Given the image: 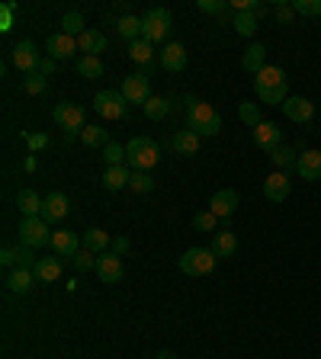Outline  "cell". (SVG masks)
I'll return each instance as SVG.
<instances>
[{"label": "cell", "instance_id": "6da1fadb", "mask_svg": "<svg viewBox=\"0 0 321 359\" xmlns=\"http://www.w3.org/2000/svg\"><path fill=\"white\" fill-rule=\"evenodd\" d=\"M254 90H257L260 103H267V106H283L286 99H289V80H286L283 68H264L257 77H254Z\"/></svg>", "mask_w": 321, "mask_h": 359}, {"label": "cell", "instance_id": "7a4b0ae2", "mask_svg": "<svg viewBox=\"0 0 321 359\" xmlns=\"http://www.w3.org/2000/svg\"><path fill=\"white\" fill-rule=\"evenodd\" d=\"M186 129L196 132L199 138H212L222 132V115L215 113V106L203 103V99H190V109H186Z\"/></svg>", "mask_w": 321, "mask_h": 359}, {"label": "cell", "instance_id": "3957f363", "mask_svg": "<svg viewBox=\"0 0 321 359\" xmlns=\"http://www.w3.org/2000/svg\"><path fill=\"white\" fill-rule=\"evenodd\" d=\"M170 26H174V20H170V10L164 7H148V13L142 16V38L145 42H164V38L170 36Z\"/></svg>", "mask_w": 321, "mask_h": 359}, {"label": "cell", "instance_id": "277c9868", "mask_svg": "<svg viewBox=\"0 0 321 359\" xmlns=\"http://www.w3.org/2000/svg\"><path fill=\"white\" fill-rule=\"evenodd\" d=\"M158 157H160L158 145L145 135H135L129 145H125V161H129L135 170H151L154 164H158Z\"/></svg>", "mask_w": 321, "mask_h": 359}, {"label": "cell", "instance_id": "5b68a950", "mask_svg": "<svg viewBox=\"0 0 321 359\" xmlns=\"http://www.w3.org/2000/svg\"><path fill=\"white\" fill-rule=\"evenodd\" d=\"M215 260H219V257H215L212 251H209V247H190V251H184V257H180V273H186V276H209L215 269Z\"/></svg>", "mask_w": 321, "mask_h": 359}, {"label": "cell", "instance_id": "8992f818", "mask_svg": "<svg viewBox=\"0 0 321 359\" xmlns=\"http://www.w3.org/2000/svg\"><path fill=\"white\" fill-rule=\"evenodd\" d=\"M84 106H77V103H58L55 106V122H58V129H64V138L68 141H74V138H81V132H84Z\"/></svg>", "mask_w": 321, "mask_h": 359}, {"label": "cell", "instance_id": "52a82bcc", "mask_svg": "<svg viewBox=\"0 0 321 359\" xmlns=\"http://www.w3.org/2000/svg\"><path fill=\"white\" fill-rule=\"evenodd\" d=\"M20 244L23 247H46L52 244V231L46 218H20Z\"/></svg>", "mask_w": 321, "mask_h": 359}, {"label": "cell", "instance_id": "ba28073f", "mask_svg": "<svg viewBox=\"0 0 321 359\" xmlns=\"http://www.w3.org/2000/svg\"><path fill=\"white\" fill-rule=\"evenodd\" d=\"M93 109H97V115H103V119H125V113H129V103H125L123 93L100 90L97 97H93Z\"/></svg>", "mask_w": 321, "mask_h": 359}, {"label": "cell", "instance_id": "9c48e42d", "mask_svg": "<svg viewBox=\"0 0 321 359\" xmlns=\"http://www.w3.org/2000/svg\"><path fill=\"white\" fill-rule=\"evenodd\" d=\"M123 97H125V103H142L145 106L148 99H151V80H148V74H129L123 80Z\"/></svg>", "mask_w": 321, "mask_h": 359}, {"label": "cell", "instance_id": "30bf717a", "mask_svg": "<svg viewBox=\"0 0 321 359\" xmlns=\"http://www.w3.org/2000/svg\"><path fill=\"white\" fill-rule=\"evenodd\" d=\"M46 52H48V58H55V62H68V58H74V52H81V48H77L74 36H68V32H55V36H48Z\"/></svg>", "mask_w": 321, "mask_h": 359}, {"label": "cell", "instance_id": "8fae6325", "mask_svg": "<svg viewBox=\"0 0 321 359\" xmlns=\"http://www.w3.org/2000/svg\"><path fill=\"white\" fill-rule=\"evenodd\" d=\"M52 251L62 260H74L77 253L84 251V244H81V237L74 231H52Z\"/></svg>", "mask_w": 321, "mask_h": 359}, {"label": "cell", "instance_id": "7c38bea8", "mask_svg": "<svg viewBox=\"0 0 321 359\" xmlns=\"http://www.w3.org/2000/svg\"><path fill=\"white\" fill-rule=\"evenodd\" d=\"M10 62L23 71V74H32V71H36V64L42 62V55H39V48L32 45L29 38H23L20 45H13V52H10Z\"/></svg>", "mask_w": 321, "mask_h": 359}, {"label": "cell", "instance_id": "4fadbf2b", "mask_svg": "<svg viewBox=\"0 0 321 359\" xmlns=\"http://www.w3.org/2000/svg\"><path fill=\"white\" fill-rule=\"evenodd\" d=\"M97 276L100 283H123V257L116 253H100L97 257Z\"/></svg>", "mask_w": 321, "mask_h": 359}, {"label": "cell", "instance_id": "5bb4252c", "mask_svg": "<svg viewBox=\"0 0 321 359\" xmlns=\"http://www.w3.org/2000/svg\"><path fill=\"white\" fill-rule=\"evenodd\" d=\"M251 135H254V145H257L260 151H267V154H273L276 148L283 145V135H280L276 122H260L257 129H251Z\"/></svg>", "mask_w": 321, "mask_h": 359}, {"label": "cell", "instance_id": "9a60e30c", "mask_svg": "<svg viewBox=\"0 0 321 359\" xmlns=\"http://www.w3.org/2000/svg\"><path fill=\"white\" fill-rule=\"evenodd\" d=\"M289 190H292V180L283 170H273V174L264 180V196H267L270 202H283V199L289 196Z\"/></svg>", "mask_w": 321, "mask_h": 359}, {"label": "cell", "instance_id": "2e32d148", "mask_svg": "<svg viewBox=\"0 0 321 359\" xmlns=\"http://www.w3.org/2000/svg\"><path fill=\"white\" fill-rule=\"evenodd\" d=\"M68 212H71L68 196H64V192H48L46 202H42V215H39V218H46V222L52 225V222H62Z\"/></svg>", "mask_w": 321, "mask_h": 359}, {"label": "cell", "instance_id": "e0dca14e", "mask_svg": "<svg viewBox=\"0 0 321 359\" xmlns=\"http://www.w3.org/2000/svg\"><path fill=\"white\" fill-rule=\"evenodd\" d=\"M238 192L235 190H219L212 199H209V212L215 215V218H231V215L238 212Z\"/></svg>", "mask_w": 321, "mask_h": 359}, {"label": "cell", "instance_id": "ac0fdd59", "mask_svg": "<svg viewBox=\"0 0 321 359\" xmlns=\"http://www.w3.org/2000/svg\"><path fill=\"white\" fill-rule=\"evenodd\" d=\"M39 257H32V247H4V253H0V263L7 269H16V267H23V269H32L36 267Z\"/></svg>", "mask_w": 321, "mask_h": 359}, {"label": "cell", "instance_id": "d6986e66", "mask_svg": "<svg viewBox=\"0 0 321 359\" xmlns=\"http://www.w3.org/2000/svg\"><path fill=\"white\" fill-rule=\"evenodd\" d=\"M283 113H286V119H292V122H299V125H306L308 119L315 115V103H312V99H306V97H289L283 103Z\"/></svg>", "mask_w": 321, "mask_h": 359}, {"label": "cell", "instance_id": "ffe728a7", "mask_svg": "<svg viewBox=\"0 0 321 359\" xmlns=\"http://www.w3.org/2000/svg\"><path fill=\"white\" fill-rule=\"evenodd\" d=\"M160 68L177 74V71L186 68V48L180 42H168V45L160 48Z\"/></svg>", "mask_w": 321, "mask_h": 359}, {"label": "cell", "instance_id": "44dd1931", "mask_svg": "<svg viewBox=\"0 0 321 359\" xmlns=\"http://www.w3.org/2000/svg\"><path fill=\"white\" fill-rule=\"evenodd\" d=\"M241 68L251 71V74L257 77L260 71L267 68V48L260 45V42H251V45L245 48V55H241Z\"/></svg>", "mask_w": 321, "mask_h": 359}, {"label": "cell", "instance_id": "7402d4cb", "mask_svg": "<svg viewBox=\"0 0 321 359\" xmlns=\"http://www.w3.org/2000/svg\"><path fill=\"white\" fill-rule=\"evenodd\" d=\"M42 202H46V199L39 196L36 190H20L16 192V209H20L23 218H39V215H42Z\"/></svg>", "mask_w": 321, "mask_h": 359}, {"label": "cell", "instance_id": "603a6c76", "mask_svg": "<svg viewBox=\"0 0 321 359\" xmlns=\"http://www.w3.org/2000/svg\"><path fill=\"white\" fill-rule=\"evenodd\" d=\"M32 273H36V283H55L62 276V257H39Z\"/></svg>", "mask_w": 321, "mask_h": 359}, {"label": "cell", "instance_id": "cb8c5ba5", "mask_svg": "<svg viewBox=\"0 0 321 359\" xmlns=\"http://www.w3.org/2000/svg\"><path fill=\"white\" fill-rule=\"evenodd\" d=\"M170 148H174L177 154H184V157H193V154H199V135L190 129H180L170 138Z\"/></svg>", "mask_w": 321, "mask_h": 359}, {"label": "cell", "instance_id": "d4e9b609", "mask_svg": "<svg viewBox=\"0 0 321 359\" xmlns=\"http://www.w3.org/2000/svg\"><path fill=\"white\" fill-rule=\"evenodd\" d=\"M7 289L10 292H16V295H26V292L32 289V283H36V273L32 269H23V267H16V269H10L7 273Z\"/></svg>", "mask_w": 321, "mask_h": 359}, {"label": "cell", "instance_id": "484cf974", "mask_svg": "<svg viewBox=\"0 0 321 359\" xmlns=\"http://www.w3.org/2000/svg\"><path fill=\"white\" fill-rule=\"evenodd\" d=\"M296 170L302 174V180H321V151H302Z\"/></svg>", "mask_w": 321, "mask_h": 359}, {"label": "cell", "instance_id": "4316f807", "mask_svg": "<svg viewBox=\"0 0 321 359\" xmlns=\"http://www.w3.org/2000/svg\"><path fill=\"white\" fill-rule=\"evenodd\" d=\"M81 244H84V251H90V253H97V257H100L103 251H109L113 237H109L103 228H87L84 237H81Z\"/></svg>", "mask_w": 321, "mask_h": 359}, {"label": "cell", "instance_id": "83f0119b", "mask_svg": "<svg viewBox=\"0 0 321 359\" xmlns=\"http://www.w3.org/2000/svg\"><path fill=\"white\" fill-rule=\"evenodd\" d=\"M209 251H212L215 257L228 260V257H235V251H238V237L231 234V231H215V234H212V247H209Z\"/></svg>", "mask_w": 321, "mask_h": 359}, {"label": "cell", "instance_id": "f1b7e54d", "mask_svg": "<svg viewBox=\"0 0 321 359\" xmlns=\"http://www.w3.org/2000/svg\"><path fill=\"white\" fill-rule=\"evenodd\" d=\"M77 48H81L84 55H97L100 58V52L107 48V36H103L100 29H87L84 36H77Z\"/></svg>", "mask_w": 321, "mask_h": 359}, {"label": "cell", "instance_id": "f546056e", "mask_svg": "<svg viewBox=\"0 0 321 359\" xmlns=\"http://www.w3.org/2000/svg\"><path fill=\"white\" fill-rule=\"evenodd\" d=\"M129 180H132V174L125 167H107V170H103V186H107L109 192L125 190V186H129Z\"/></svg>", "mask_w": 321, "mask_h": 359}, {"label": "cell", "instance_id": "4dcf8cb0", "mask_svg": "<svg viewBox=\"0 0 321 359\" xmlns=\"http://www.w3.org/2000/svg\"><path fill=\"white\" fill-rule=\"evenodd\" d=\"M267 157L273 161V167H276V170H283V174H289V170L299 164V154L292 151L289 145H280L273 154H267Z\"/></svg>", "mask_w": 321, "mask_h": 359}, {"label": "cell", "instance_id": "1f68e13d", "mask_svg": "<svg viewBox=\"0 0 321 359\" xmlns=\"http://www.w3.org/2000/svg\"><path fill=\"white\" fill-rule=\"evenodd\" d=\"M77 74L87 77V80H97V77H103V62L97 55H81L77 58Z\"/></svg>", "mask_w": 321, "mask_h": 359}, {"label": "cell", "instance_id": "d6a6232c", "mask_svg": "<svg viewBox=\"0 0 321 359\" xmlns=\"http://www.w3.org/2000/svg\"><path fill=\"white\" fill-rule=\"evenodd\" d=\"M142 113L148 115V119H154V122H160V119H168V113H170V99H164V97H151L142 106Z\"/></svg>", "mask_w": 321, "mask_h": 359}, {"label": "cell", "instance_id": "836d02e7", "mask_svg": "<svg viewBox=\"0 0 321 359\" xmlns=\"http://www.w3.org/2000/svg\"><path fill=\"white\" fill-rule=\"evenodd\" d=\"M81 141H84L87 148H107L109 145L107 129H100V125H84V132H81Z\"/></svg>", "mask_w": 321, "mask_h": 359}, {"label": "cell", "instance_id": "e575fe53", "mask_svg": "<svg viewBox=\"0 0 321 359\" xmlns=\"http://www.w3.org/2000/svg\"><path fill=\"white\" fill-rule=\"evenodd\" d=\"M116 29H119V36H123V38L135 42V38H142V16H123Z\"/></svg>", "mask_w": 321, "mask_h": 359}, {"label": "cell", "instance_id": "d590c367", "mask_svg": "<svg viewBox=\"0 0 321 359\" xmlns=\"http://www.w3.org/2000/svg\"><path fill=\"white\" fill-rule=\"evenodd\" d=\"M62 32H68V36H84L87 32V26H84V16L77 13V10H71V13H64L62 16Z\"/></svg>", "mask_w": 321, "mask_h": 359}, {"label": "cell", "instance_id": "8d00e7d4", "mask_svg": "<svg viewBox=\"0 0 321 359\" xmlns=\"http://www.w3.org/2000/svg\"><path fill=\"white\" fill-rule=\"evenodd\" d=\"M129 55H132V62L138 64H151V42H145V38H135V42H129Z\"/></svg>", "mask_w": 321, "mask_h": 359}, {"label": "cell", "instance_id": "74e56055", "mask_svg": "<svg viewBox=\"0 0 321 359\" xmlns=\"http://www.w3.org/2000/svg\"><path fill=\"white\" fill-rule=\"evenodd\" d=\"M238 115H241V122H245V125H251V129H257V125L264 122V119H260V109L254 106L251 99H245V103L238 106Z\"/></svg>", "mask_w": 321, "mask_h": 359}, {"label": "cell", "instance_id": "f35d334b", "mask_svg": "<svg viewBox=\"0 0 321 359\" xmlns=\"http://www.w3.org/2000/svg\"><path fill=\"white\" fill-rule=\"evenodd\" d=\"M235 32L238 36H254V32H257V16L254 13H235Z\"/></svg>", "mask_w": 321, "mask_h": 359}, {"label": "cell", "instance_id": "ab89813d", "mask_svg": "<svg viewBox=\"0 0 321 359\" xmlns=\"http://www.w3.org/2000/svg\"><path fill=\"white\" fill-rule=\"evenodd\" d=\"M129 190H135V192H151V190H154L151 174H148V170H135V174H132V180H129Z\"/></svg>", "mask_w": 321, "mask_h": 359}, {"label": "cell", "instance_id": "60d3db41", "mask_svg": "<svg viewBox=\"0 0 321 359\" xmlns=\"http://www.w3.org/2000/svg\"><path fill=\"white\" fill-rule=\"evenodd\" d=\"M48 87V77H39V74H26L23 77V90L29 93V97H39V93H46Z\"/></svg>", "mask_w": 321, "mask_h": 359}, {"label": "cell", "instance_id": "b9f144b4", "mask_svg": "<svg viewBox=\"0 0 321 359\" xmlns=\"http://www.w3.org/2000/svg\"><path fill=\"white\" fill-rule=\"evenodd\" d=\"M103 157H107V167H123L125 148H123V145H113V141H109V145L103 148Z\"/></svg>", "mask_w": 321, "mask_h": 359}, {"label": "cell", "instance_id": "7bdbcfd3", "mask_svg": "<svg viewBox=\"0 0 321 359\" xmlns=\"http://www.w3.org/2000/svg\"><path fill=\"white\" fill-rule=\"evenodd\" d=\"M296 16H321V0H292Z\"/></svg>", "mask_w": 321, "mask_h": 359}, {"label": "cell", "instance_id": "ee69618b", "mask_svg": "<svg viewBox=\"0 0 321 359\" xmlns=\"http://www.w3.org/2000/svg\"><path fill=\"white\" fill-rule=\"evenodd\" d=\"M215 222H219V218H215L209 209H206V212L193 215V228H196V231H212V234H215Z\"/></svg>", "mask_w": 321, "mask_h": 359}, {"label": "cell", "instance_id": "f6af8a7d", "mask_svg": "<svg viewBox=\"0 0 321 359\" xmlns=\"http://www.w3.org/2000/svg\"><path fill=\"white\" fill-rule=\"evenodd\" d=\"M71 263H74V267L81 269V273H87V269H97V253H90V251H81V253H77V257H74V260H71Z\"/></svg>", "mask_w": 321, "mask_h": 359}, {"label": "cell", "instance_id": "bcb514c9", "mask_svg": "<svg viewBox=\"0 0 321 359\" xmlns=\"http://www.w3.org/2000/svg\"><path fill=\"white\" fill-rule=\"evenodd\" d=\"M196 7L203 10V13H215V16H222L225 10H228V3H225V0H196Z\"/></svg>", "mask_w": 321, "mask_h": 359}, {"label": "cell", "instance_id": "7dc6e473", "mask_svg": "<svg viewBox=\"0 0 321 359\" xmlns=\"http://www.w3.org/2000/svg\"><path fill=\"white\" fill-rule=\"evenodd\" d=\"M26 145H29V151H42V148L48 145V135H42V132H26Z\"/></svg>", "mask_w": 321, "mask_h": 359}, {"label": "cell", "instance_id": "c3c4849f", "mask_svg": "<svg viewBox=\"0 0 321 359\" xmlns=\"http://www.w3.org/2000/svg\"><path fill=\"white\" fill-rule=\"evenodd\" d=\"M292 16H296V10H292V3H276V20L283 26L292 23Z\"/></svg>", "mask_w": 321, "mask_h": 359}, {"label": "cell", "instance_id": "681fc988", "mask_svg": "<svg viewBox=\"0 0 321 359\" xmlns=\"http://www.w3.org/2000/svg\"><path fill=\"white\" fill-rule=\"evenodd\" d=\"M125 251H129V237H113V244H109V253L123 257Z\"/></svg>", "mask_w": 321, "mask_h": 359}, {"label": "cell", "instance_id": "f907efd6", "mask_svg": "<svg viewBox=\"0 0 321 359\" xmlns=\"http://www.w3.org/2000/svg\"><path fill=\"white\" fill-rule=\"evenodd\" d=\"M55 71V58H42V62L36 64V71H32V74H39V77H48Z\"/></svg>", "mask_w": 321, "mask_h": 359}, {"label": "cell", "instance_id": "816d5d0a", "mask_svg": "<svg viewBox=\"0 0 321 359\" xmlns=\"http://www.w3.org/2000/svg\"><path fill=\"white\" fill-rule=\"evenodd\" d=\"M154 359H177V356H174V353H170V350H160Z\"/></svg>", "mask_w": 321, "mask_h": 359}, {"label": "cell", "instance_id": "f5cc1de1", "mask_svg": "<svg viewBox=\"0 0 321 359\" xmlns=\"http://www.w3.org/2000/svg\"><path fill=\"white\" fill-rule=\"evenodd\" d=\"M318 113H321V106H318Z\"/></svg>", "mask_w": 321, "mask_h": 359}]
</instances>
